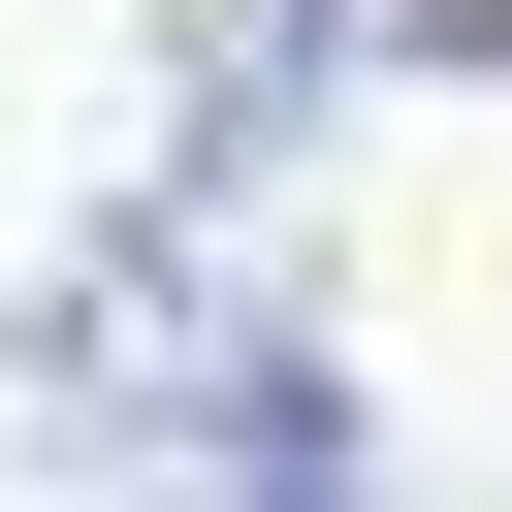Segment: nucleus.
Segmentation results:
<instances>
[{"mask_svg":"<svg viewBox=\"0 0 512 512\" xmlns=\"http://www.w3.org/2000/svg\"><path fill=\"white\" fill-rule=\"evenodd\" d=\"M160 512H384V480H160Z\"/></svg>","mask_w":512,"mask_h":512,"instance_id":"obj_1","label":"nucleus"}]
</instances>
